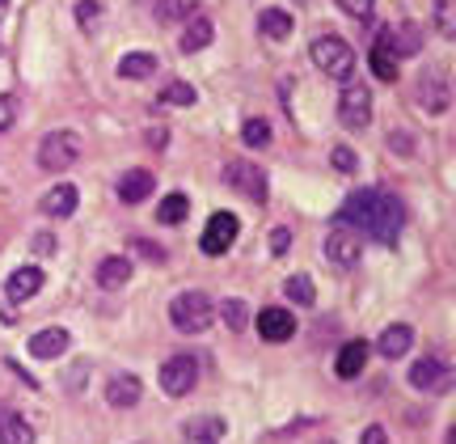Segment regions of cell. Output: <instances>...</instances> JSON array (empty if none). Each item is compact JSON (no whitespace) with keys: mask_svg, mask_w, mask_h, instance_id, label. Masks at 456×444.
<instances>
[{"mask_svg":"<svg viewBox=\"0 0 456 444\" xmlns=\"http://www.w3.org/2000/svg\"><path fill=\"white\" fill-rule=\"evenodd\" d=\"M43 212L55 216V220H68V216L77 212V186H72V182H60V186H51L47 195H43Z\"/></svg>","mask_w":456,"mask_h":444,"instance_id":"20","label":"cell"},{"mask_svg":"<svg viewBox=\"0 0 456 444\" xmlns=\"http://www.w3.org/2000/svg\"><path fill=\"white\" fill-rule=\"evenodd\" d=\"M241 140L249 148H271V123H266V119H245V123H241Z\"/></svg>","mask_w":456,"mask_h":444,"instance_id":"31","label":"cell"},{"mask_svg":"<svg viewBox=\"0 0 456 444\" xmlns=\"http://www.w3.org/2000/svg\"><path fill=\"white\" fill-rule=\"evenodd\" d=\"M452 4H456V0H436V26H440V34H444V38H452V34H456Z\"/></svg>","mask_w":456,"mask_h":444,"instance_id":"33","label":"cell"},{"mask_svg":"<svg viewBox=\"0 0 456 444\" xmlns=\"http://www.w3.org/2000/svg\"><path fill=\"white\" fill-rule=\"evenodd\" d=\"M81 136L77 132H47L38 140V165L47 169V174H64L72 165L81 161Z\"/></svg>","mask_w":456,"mask_h":444,"instance_id":"4","label":"cell"},{"mask_svg":"<svg viewBox=\"0 0 456 444\" xmlns=\"http://www.w3.org/2000/svg\"><path fill=\"white\" fill-rule=\"evenodd\" d=\"M372 72L380 77V81H397V55L385 47V38L372 47Z\"/></svg>","mask_w":456,"mask_h":444,"instance_id":"30","label":"cell"},{"mask_svg":"<svg viewBox=\"0 0 456 444\" xmlns=\"http://www.w3.org/2000/svg\"><path fill=\"white\" fill-rule=\"evenodd\" d=\"M288 250H292V233H288V229H275V233H271V254H275V259H283Z\"/></svg>","mask_w":456,"mask_h":444,"instance_id":"38","label":"cell"},{"mask_svg":"<svg viewBox=\"0 0 456 444\" xmlns=\"http://www.w3.org/2000/svg\"><path fill=\"white\" fill-rule=\"evenodd\" d=\"M393 148H397V152L406 157V152H410V136H402V132H397V136H393Z\"/></svg>","mask_w":456,"mask_h":444,"instance_id":"41","label":"cell"},{"mask_svg":"<svg viewBox=\"0 0 456 444\" xmlns=\"http://www.w3.org/2000/svg\"><path fill=\"white\" fill-rule=\"evenodd\" d=\"M326 259L334 267H355L359 263V237L355 229H346V225H338V229L326 237Z\"/></svg>","mask_w":456,"mask_h":444,"instance_id":"12","label":"cell"},{"mask_svg":"<svg viewBox=\"0 0 456 444\" xmlns=\"http://www.w3.org/2000/svg\"><path fill=\"white\" fill-rule=\"evenodd\" d=\"M359 444H389V436H385V428H376L372 423V428H363V440Z\"/></svg>","mask_w":456,"mask_h":444,"instance_id":"39","label":"cell"},{"mask_svg":"<svg viewBox=\"0 0 456 444\" xmlns=\"http://www.w3.org/2000/svg\"><path fill=\"white\" fill-rule=\"evenodd\" d=\"M414 98H419V106H423L427 115H448V106H452V85H448V72H444L440 64L427 68L423 77H419Z\"/></svg>","mask_w":456,"mask_h":444,"instance_id":"6","label":"cell"},{"mask_svg":"<svg viewBox=\"0 0 456 444\" xmlns=\"http://www.w3.org/2000/svg\"><path fill=\"white\" fill-rule=\"evenodd\" d=\"M127 280H131V259H123V254H114V259H102L98 284L106 288V292H118V288H123Z\"/></svg>","mask_w":456,"mask_h":444,"instance_id":"23","label":"cell"},{"mask_svg":"<svg viewBox=\"0 0 456 444\" xmlns=\"http://www.w3.org/2000/svg\"><path fill=\"white\" fill-rule=\"evenodd\" d=\"M342 13H351L355 21H363V17H372V0H338Z\"/></svg>","mask_w":456,"mask_h":444,"instance_id":"37","label":"cell"},{"mask_svg":"<svg viewBox=\"0 0 456 444\" xmlns=\"http://www.w3.org/2000/svg\"><path fill=\"white\" fill-rule=\"evenodd\" d=\"M98 17H102L98 0H81V4H77V21H81L85 30H94V26H98Z\"/></svg>","mask_w":456,"mask_h":444,"instance_id":"35","label":"cell"},{"mask_svg":"<svg viewBox=\"0 0 456 444\" xmlns=\"http://www.w3.org/2000/svg\"><path fill=\"white\" fill-rule=\"evenodd\" d=\"M237 233H241L237 216H232V212H216L212 220H208V229H203V242H199V246H203V254H208V259H220V254L237 242Z\"/></svg>","mask_w":456,"mask_h":444,"instance_id":"9","label":"cell"},{"mask_svg":"<svg viewBox=\"0 0 456 444\" xmlns=\"http://www.w3.org/2000/svg\"><path fill=\"white\" fill-rule=\"evenodd\" d=\"M368 351H372V347L363 343V339L346 343V347L338 351V360H334V373H338L342 381H355L359 373H363V364H368Z\"/></svg>","mask_w":456,"mask_h":444,"instance_id":"19","label":"cell"},{"mask_svg":"<svg viewBox=\"0 0 456 444\" xmlns=\"http://www.w3.org/2000/svg\"><path fill=\"white\" fill-rule=\"evenodd\" d=\"M152 72H157V55H152V51H131V55L118 60V77H123V81H144Z\"/></svg>","mask_w":456,"mask_h":444,"instance_id":"24","label":"cell"},{"mask_svg":"<svg viewBox=\"0 0 456 444\" xmlns=\"http://www.w3.org/2000/svg\"><path fill=\"white\" fill-rule=\"evenodd\" d=\"M34 254H55V237L38 233V237H34Z\"/></svg>","mask_w":456,"mask_h":444,"instance_id":"40","label":"cell"},{"mask_svg":"<svg viewBox=\"0 0 456 444\" xmlns=\"http://www.w3.org/2000/svg\"><path fill=\"white\" fill-rule=\"evenodd\" d=\"M216 38V30H212V21L203 13H195L186 26H182V38H178V47H182V55H195V51H203L208 43Z\"/></svg>","mask_w":456,"mask_h":444,"instance_id":"17","label":"cell"},{"mask_svg":"<svg viewBox=\"0 0 456 444\" xmlns=\"http://www.w3.org/2000/svg\"><path fill=\"white\" fill-rule=\"evenodd\" d=\"M452 381V368L440 360V356H423V360L410 368V385L414 390H427V394H444Z\"/></svg>","mask_w":456,"mask_h":444,"instance_id":"10","label":"cell"},{"mask_svg":"<svg viewBox=\"0 0 456 444\" xmlns=\"http://www.w3.org/2000/svg\"><path fill=\"white\" fill-rule=\"evenodd\" d=\"M338 123L346 132H363L372 123V89L363 81H342V94H338Z\"/></svg>","mask_w":456,"mask_h":444,"instance_id":"5","label":"cell"},{"mask_svg":"<svg viewBox=\"0 0 456 444\" xmlns=\"http://www.w3.org/2000/svg\"><path fill=\"white\" fill-rule=\"evenodd\" d=\"M220 317H224V326L228 330H237V334H241V330H249V305H245V300H237V296H228V300H220Z\"/></svg>","mask_w":456,"mask_h":444,"instance_id":"27","label":"cell"},{"mask_svg":"<svg viewBox=\"0 0 456 444\" xmlns=\"http://www.w3.org/2000/svg\"><path fill=\"white\" fill-rule=\"evenodd\" d=\"M330 161H334V169H342V174H355V169H359V157L346 144L334 148V152H330Z\"/></svg>","mask_w":456,"mask_h":444,"instance_id":"34","label":"cell"},{"mask_svg":"<svg viewBox=\"0 0 456 444\" xmlns=\"http://www.w3.org/2000/svg\"><path fill=\"white\" fill-rule=\"evenodd\" d=\"M169 322H174V330H182V334H203V330L216 322L212 296L199 292V288L178 292L174 300H169Z\"/></svg>","mask_w":456,"mask_h":444,"instance_id":"1","label":"cell"},{"mask_svg":"<svg viewBox=\"0 0 456 444\" xmlns=\"http://www.w3.org/2000/svg\"><path fill=\"white\" fill-rule=\"evenodd\" d=\"M402 225H406V203L389 191H376L372 195V212H368V225L363 229L372 233L380 246H393L402 237Z\"/></svg>","mask_w":456,"mask_h":444,"instance_id":"2","label":"cell"},{"mask_svg":"<svg viewBox=\"0 0 456 444\" xmlns=\"http://www.w3.org/2000/svg\"><path fill=\"white\" fill-rule=\"evenodd\" d=\"M0 444H34V428L0 402Z\"/></svg>","mask_w":456,"mask_h":444,"instance_id":"22","label":"cell"},{"mask_svg":"<svg viewBox=\"0 0 456 444\" xmlns=\"http://www.w3.org/2000/svg\"><path fill=\"white\" fill-rule=\"evenodd\" d=\"M140 398H144V385H140V377H131V373L114 377V381H110V390H106V402H110V407H118V411L135 407Z\"/></svg>","mask_w":456,"mask_h":444,"instance_id":"21","label":"cell"},{"mask_svg":"<svg viewBox=\"0 0 456 444\" xmlns=\"http://www.w3.org/2000/svg\"><path fill=\"white\" fill-rule=\"evenodd\" d=\"M195 381H199V360L195 356H169V360L161 364V390L169 398H186L191 390H195Z\"/></svg>","mask_w":456,"mask_h":444,"instance_id":"7","label":"cell"},{"mask_svg":"<svg viewBox=\"0 0 456 444\" xmlns=\"http://www.w3.org/2000/svg\"><path fill=\"white\" fill-rule=\"evenodd\" d=\"M258 30H262V38H271V43H288V38H292V30H296V21H292V13H288V9H262V13H258Z\"/></svg>","mask_w":456,"mask_h":444,"instance_id":"18","label":"cell"},{"mask_svg":"<svg viewBox=\"0 0 456 444\" xmlns=\"http://www.w3.org/2000/svg\"><path fill=\"white\" fill-rule=\"evenodd\" d=\"M17 123V98L13 94H0V132H9Z\"/></svg>","mask_w":456,"mask_h":444,"instance_id":"36","label":"cell"},{"mask_svg":"<svg viewBox=\"0 0 456 444\" xmlns=\"http://www.w3.org/2000/svg\"><path fill=\"white\" fill-rule=\"evenodd\" d=\"M372 195L376 191H355V195L342 203V212H338V225H368V212H372Z\"/></svg>","mask_w":456,"mask_h":444,"instance_id":"26","label":"cell"},{"mask_svg":"<svg viewBox=\"0 0 456 444\" xmlns=\"http://www.w3.org/2000/svg\"><path fill=\"white\" fill-rule=\"evenodd\" d=\"M224 182L237 191V195H245L249 203H266V174H262L258 165L249 161H228L224 165Z\"/></svg>","mask_w":456,"mask_h":444,"instance_id":"8","label":"cell"},{"mask_svg":"<svg viewBox=\"0 0 456 444\" xmlns=\"http://www.w3.org/2000/svg\"><path fill=\"white\" fill-rule=\"evenodd\" d=\"M258 334L266 343H288L296 334V317L283 309V305H266V309L258 313Z\"/></svg>","mask_w":456,"mask_h":444,"instance_id":"11","label":"cell"},{"mask_svg":"<svg viewBox=\"0 0 456 444\" xmlns=\"http://www.w3.org/2000/svg\"><path fill=\"white\" fill-rule=\"evenodd\" d=\"M283 292H288L292 305H313V300H317V288H313L309 275H288V280H283Z\"/></svg>","mask_w":456,"mask_h":444,"instance_id":"29","label":"cell"},{"mask_svg":"<svg viewBox=\"0 0 456 444\" xmlns=\"http://www.w3.org/2000/svg\"><path fill=\"white\" fill-rule=\"evenodd\" d=\"M68 343H72V339H68L64 326H47L30 339V356L34 360H60V356L68 351Z\"/></svg>","mask_w":456,"mask_h":444,"instance_id":"13","label":"cell"},{"mask_svg":"<svg viewBox=\"0 0 456 444\" xmlns=\"http://www.w3.org/2000/svg\"><path fill=\"white\" fill-rule=\"evenodd\" d=\"M195 98H199L195 85H186V81H169L161 89V102H165V106H195Z\"/></svg>","mask_w":456,"mask_h":444,"instance_id":"32","label":"cell"},{"mask_svg":"<svg viewBox=\"0 0 456 444\" xmlns=\"http://www.w3.org/2000/svg\"><path fill=\"white\" fill-rule=\"evenodd\" d=\"M410 347H414V330L402 326V322H397V326H385L380 339H376V351H380L385 360H402Z\"/></svg>","mask_w":456,"mask_h":444,"instance_id":"15","label":"cell"},{"mask_svg":"<svg viewBox=\"0 0 456 444\" xmlns=\"http://www.w3.org/2000/svg\"><path fill=\"white\" fill-rule=\"evenodd\" d=\"M152 186H157V178H152L148 169H127V174L118 178V186H114V191H118V199H123V203H144V199L152 195Z\"/></svg>","mask_w":456,"mask_h":444,"instance_id":"16","label":"cell"},{"mask_svg":"<svg viewBox=\"0 0 456 444\" xmlns=\"http://www.w3.org/2000/svg\"><path fill=\"white\" fill-rule=\"evenodd\" d=\"M0 9H4V4H0Z\"/></svg>","mask_w":456,"mask_h":444,"instance_id":"42","label":"cell"},{"mask_svg":"<svg viewBox=\"0 0 456 444\" xmlns=\"http://www.w3.org/2000/svg\"><path fill=\"white\" fill-rule=\"evenodd\" d=\"M38 292H43V271H38V267H17L13 275L4 280V296L17 300V305L30 300V296H38Z\"/></svg>","mask_w":456,"mask_h":444,"instance_id":"14","label":"cell"},{"mask_svg":"<svg viewBox=\"0 0 456 444\" xmlns=\"http://www.w3.org/2000/svg\"><path fill=\"white\" fill-rule=\"evenodd\" d=\"M309 55H313V64L322 68L326 77H334V81H351V72H355V51L338 34H317Z\"/></svg>","mask_w":456,"mask_h":444,"instance_id":"3","label":"cell"},{"mask_svg":"<svg viewBox=\"0 0 456 444\" xmlns=\"http://www.w3.org/2000/svg\"><path fill=\"white\" fill-rule=\"evenodd\" d=\"M186 440H199V444H220V436L228 432V423L220 419V415H208V419H191L186 423Z\"/></svg>","mask_w":456,"mask_h":444,"instance_id":"25","label":"cell"},{"mask_svg":"<svg viewBox=\"0 0 456 444\" xmlns=\"http://www.w3.org/2000/svg\"><path fill=\"white\" fill-rule=\"evenodd\" d=\"M186 212H191V199L186 195H165L161 208H157V220H161V225H182Z\"/></svg>","mask_w":456,"mask_h":444,"instance_id":"28","label":"cell"}]
</instances>
